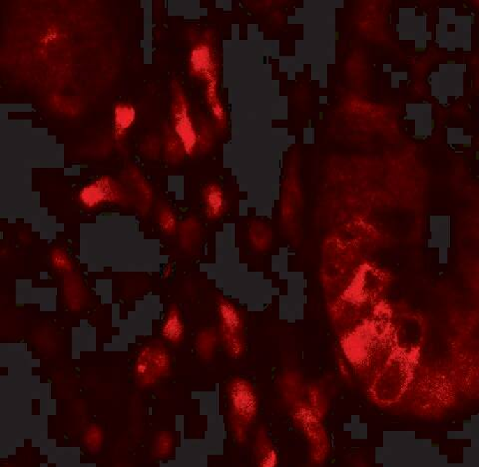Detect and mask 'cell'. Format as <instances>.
I'll list each match as a JSON object with an SVG mask.
<instances>
[{"instance_id": "obj_20", "label": "cell", "mask_w": 479, "mask_h": 467, "mask_svg": "<svg viewBox=\"0 0 479 467\" xmlns=\"http://www.w3.org/2000/svg\"><path fill=\"white\" fill-rule=\"evenodd\" d=\"M181 245L186 250H191L196 247L201 236V227L196 220L188 219L183 223L180 228Z\"/></svg>"}, {"instance_id": "obj_18", "label": "cell", "mask_w": 479, "mask_h": 467, "mask_svg": "<svg viewBox=\"0 0 479 467\" xmlns=\"http://www.w3.org/2000/svg\"><path fill=\"white\" fill-rule=\"evenodd\" d=\"M165 156L167 161L171 164H177L182 161L186 155L185 148L172 126H166L165 129Z\"/></svg>"}, {"instance_id": "obj_23", "label": "cell", "mask_w": 479, "mask_h": 467, "mask_svg": "<svg viewBox=\"0 0 479 467\" xmlns=\"http://www.w3.org/2000/svg\"><path fill=\"white\" fill-rule=\"evenodd\" d=\"M466 121L479 137V93L467 102Z\"/></svg>"}, {"instance_id": "obj_16", "label": "cell", "mask_w": 479, "mask_h": 467, "mask_svg": "<svg viewBox=\"0 0 479 467\" xmlns=\"http://www.w3.org/2000/svg\"><path fill=\"white\" fill-rule=\"evenodd\" d=\"M129 182L131 183L132 187L135 192V196L138 197L140 201V208L142 212H147L149 207H150L151 202L153 201V193L151 190L150 186L146 182L145 179L141 175L140 172L137 169L131 168L127 173Z\"/></svg>"}, {"instance_id": "obj_1", "label": "cell", "mask_w": 479, "mask_h": 467, "mask_svg": "<svg viewBox=\"0 0 479 467\" xmlns=\"http://www.w3.org/2000/svg\"><path fill=\"white\" fill-rule=\"evenodd\" d=\"M434 43L444 52L464 57L471 52L476 36V13L466 6H445L432 13Z\"/></svg>"}, {"instance_id": "obj_28", "label": "cell", "mask_w": 479, "mask_h": 467, "mask_svg": "<svg viewBox=\"0 0 479 467\" xmlns=\"http://www.w3.org/2000/svg\"><path fill=\"white\" fill-rule=\"evenodd\" d=\"M439 264L445 265L448 262V248L439 249Z\"/></svg>"}, {"instance_id": "obj_27", "label": "cell", "mask_w": 479, "mask_h": 467, "mask_svg": "<svg viewBox=\"0 0 479 467\" xmlns=\"http://www.w3.org/2000/svg\"><path fill=\"white\" fill-rule=\"evenodd\" d=\"M469 165L471 170L479 177V144L469 156Z\"/></svg>"}, {"instance_id": "obj_21", "label": "cell", "mask_w": 479, "mask_h": 467, "mask_svg": "<svg viewBox=\"0 0 479 467\" xmlns=\"http://www.w3.org/2000/svg\"><path fill=\"white\" fill-rule=\"evenodd\" d=\"M250 238L257 250H267L271 245V230L262 223H255L250 229Z\"/></svg>"}, {"instance_id": "obj_15", "label": "cell", "mask_w": 479, "mask_h": 467, "mask_svg": "<svg viewBox=\"0 0 479 467\" xmlns=\"http://www.w3.org/2000/svg\"><path fill=\"white\" fill-rule=\"evenodd\" d=\"M162 336L164 340L172 345L182 343L185 336V326H184L180 311L176 306H171L167 313L166 319L162 326Z\"/></svg>"}, {"instance_id": "obj_13", "label": "cell", "mask_w": 479, "mask_h": 467, "mask_svg": "<svg viewBox=\"0 0 479 467\" xmlns=\"http://www.w3.org/2000/svg\"><path fill=\"white\" fill-rule=\"evenodd\" d=\"M137 118L136 108L132 104L120 102L114 107L113 133L116 141H121L128 134Z\"/></svg>"}, {"instance_id": "obj_6", "label": "cell", "mask_w": 479, "mask_h": 467, "mask_svg": "<svg viewBox=\"0 0 479 467\" xmlns=\"http://www.w3.org/2000/svg\"><path fill=\"white\" fill-rule=\"evenodd\" d=\"M128 199L129 195L122 185L109 176H103L86 185L78 197L79 205L86 210H94L108 204L125 205L129 202Z\"/></svg>"}, {"instance_id": "obj_26", "label": "cell", "mask_w": 479, "mask_h": 467, "mask_svg": "<svg viewBox=\"0 0 479 467\" xmlns=\"http://www.w3.org/2000/svg\"><path fill=\"white\" fill-rule=\"evenodd\" d=\"M142 152L148 158L157 157L158 152H159V143H158L157 139L151 138L150 140L146 142Z\"/></svg>"}, {"instance_id": "obj_4", "label": "cell", "mask_w": 479, "mask_h": 467, "mask_svg": "<svg viewBox=\"0 0 479 467\" xmlns=\"http://www.w3.org/2000/svg\"><path fill=\"white\" fill-rule=\"evenodd\" d=\"M219 332L228 355L240 359L246 350L245 327L243 316L229 299L218 302Z\"/></svg>"}, {"instance_id": "obj_14", "label": "cell", "mask_w": 479, "mask_h": 467, "mask_svg": "<svg viewBox=\"0 0 479 467\" xmlns=\"http://www.w3.org/2000/svg\"><path fill=\"white\" fill-rule=\"evenodd\" d=\"M205 212L210 220H217L224 215L226 198L220 186L212 183L206 186L203 191Z\"/></svg>"}, {"instance_id": "obj_7", "label": "cell", "mask_w": 479, "mask_h": 467, "mask_svg": "<svg viewBox=\"0 0 479 467\" xmlns=\"http://www.w3.org/2000/svg\"><path fill=\"white\" fill-rule=\"evenodd\" d=\"M170 368V355L166 348L159 343H153L142 348L135 375L142 385H151L166 375Z\"/></svg>"}, {"instance_id": "obj_10", "label": "cell", "mask_w": 479, "mask_h": 467, "mask_svg": "<svg viewBox=\"0 0 479 467\" xmlns=\"http://www.w3.org/2000/svg\"><path fill=\"white\" fill-rule=\"evenodd\" d=\"M378 283L376 278V269L369 265H362L358 269L352 282L343 294V301L348 304L360 306L367 303V299L376 296Z\"/></svg>"}, {"instance_id": "obj_11", "label": "cell", "mask_w": 479, "mask_h": 467, "mask_svg": "<svg viewBox=\"0 0 479 467\" xmlns=\"http://www.w3.org/2000/svg\"><path fill=\"white\" fill-rule=\"evenodd\" d=\"M443 133V141L448 150L464 157L471 154L476 148V142L479 141V137L467 121L445 125Z\"/></svg>"}, {"instance_id": "obj_5", "label": "cell", "mask_w": 479, "mask_h": 467, "mask_svg": "<svg viewBox=\"0 0 479 467\" xmlns=\"http://www.w3.org/2000/svg\"><path fill=\"white\" fill-rule=\"evenodd\" d=\"M172 128L182 141L186 155L193 157L198 150V131L191 114L189 102L182 86L177 80L172 83Z\"/></svg>"}, {"instance_id": "obj_22", "label": "cell", "mask_w": 479, "mask_h": 467, "mask_svg": "<svg viewBox=\"0 0 479 467\" xmlns=\"http://www.w3.org/2000/svg\"><path fill=\"white\" fill-rule=\"evenodd\" d=\"M157 223L161 231L166 234L175 233L177 218L175 213L167 205H161L157 209Z\"/></svg>"}, {"instance_id": "obj_8", "label": "cell", "mask_w": 479, "mask_h": 467, "mask_svg": "<svg viewBox=\"0 0 479 467\" xmlns=\"http://www.w3.org/2000/svg\"><path fill=\"white\" fill-rule=\"evenodd\" d=\"M191 75L201 79L206 84L219 82V67L211 39L204 37L198 41L189 55Z\"/></svg>"}, {"instance_id": "obj_9", "label": "cell", "mask_w": 479, "mask_h": 467, "mask_svg": "<svg viewBox=\"0 0 479 467\" xmlns=\"http://www.w3.org/2000/svg\"><path fill=\"white\" fill-rule=\"evenodd\" d=\"M229 399L237 420L249 424L254 420L258 410L257 394L253 385L243 378H236L229 385Z\"/></svg>"}, {"instance_id": "obj_17", "label": "cell", "mask_w": 479, "mask_h": 467, "mask_svg": "<svg viewBox=\"0 0 479 467\" xmlns=\"http://www.w3.org/2000/svg\"><path fill=\"white\" fill-rule=\"evenodd\" d=\"M206 100L219 129H224L227 124L226 111L218 93V83L206 84Z\"/></svg>"}, {"instance_id": "obj_2", "label": "cell", "mask_w": 479, "mask_h": 467, "mask_svg": "<svg viewBox=\"0 0 479 467\" xmlns=\"http://www.w3.org/2000/svg\"><path fill=\"white\" fill-rule=\"evenodd\" d=\"M474 78L473 68L464 57L446 58L429 69L427 92L436 105L451 108L471 91Z\"/></svg>"}, {"instance_id": "obj_19", "label": "cell", "mask_w": 479, "mask_h": 467, "mask_svg": "<svg viewBox=\"0 0 479 467\" xmlns=\"http://www.w3.org/2000/svg\"><path fill=\"white\" fill-rule=\"evenodd\" d=\"M218 334L215 329H206L199 333L196 340L198 353L205 359H211L213 357L215 348L217 347Z\"/></svg>"}, {"instance_id": "obj_24", "label": "cell", "mask_w": 479, "mask_h": 467, "mask_svg": "<svg viewBox=\"0 0 479 467\" xmlns=\"http://www.w3.org/2000/svg\"><path fill=\"white\" fill-rule=\"evenodd\" d=\"M213 143V132L208 122L202 123L200 131L198 132V148L207 151Z\"/></svg>"}, {"instance_id": "obj_12", "label": "cell", "mask_w": 479, "mask_h": 467, "mask_svg": "<svg viewBox=\"0 0 479 467\" xmlns=\"http://www.w3.org/2000/svg\"><path fill=\"white\" fill-rule=\"evenodd\" d=\"M415 136L422 140H430L439 131V114L434 102H420L415 108Z\"/></svg>"}, {"instance_id": "obj_3", "label": "cell", "mask_w": 479, "mask_h": 467, "mask_svg": "<svg viewBox=\"0 0 479 467\" xmlns=\"http://www.w3.org/2000/svg\"><path fill=\"white\" fill-rule=\"evenodd\" d=\"M388 324L383 313H376L348 331L341 343L346 359L358 371H366L381 350V346L390 341Z\"/></svg>"}, {"instance_id": "obj_25", "label": "cell", "mask_w": 479, "mask_h": 467, "mask_svg": "<svg viewBox=\"0 0 479 467\" xmlns=\"http://www.w3.org/2000/svg\"><path fill=\"white\" fill-rule=\"evenodd\" d=\"M51 262H52L53 267L59 272H64V273H67V272L71 271L72 264L69 258L65 254V252L62 250H55L51 255Z\"/></svg>"}]
</instances>
